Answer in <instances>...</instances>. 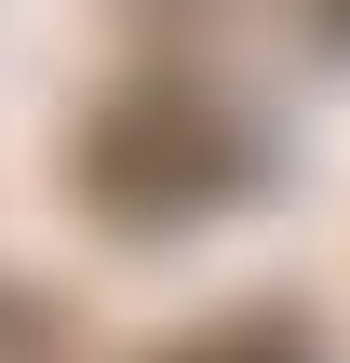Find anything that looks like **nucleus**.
<instances>
[{"label":"nucleus","mask_w":350,"mask_h":363,"mask_svg":"<svg viewBox=\"0 0 350 363\" xmlns=\"http://www.w3.org/2000/svg\"><path fill=\"white\" fill-rule=\"evenodd\" d=\"M175 363H310V337L297 323H216V337H189Z\"/></svg>","instance_id":"obj_1"}]
</instances>
